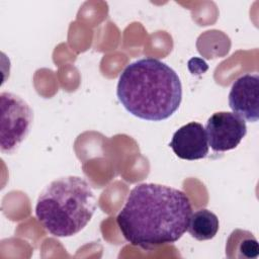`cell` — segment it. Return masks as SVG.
<instances>
[{
    "instance_id": "obj_2",
    "label": "cell",
    "mask_w": 259,
    "mask_h": 259,
    "mask_svg": "<svg viewBox=\"0 0 259 259\" xmlns=\"http://www.w3.org/2000/svg\"><path fill=\"white\" fill-rule=\"evenodd\" d=\"M116 95L133 115L151 121L170 117L180 106L182 85L164 62L147 57L127 65L120 74Z\"/></svg>"
},
{
    "instance_id": "obj_1",
    "label": "cell",
    "mask_w": 259,
    "mask_h": 259,
    "mask_svg": "<svg viewBox=\"0 0 259 259\" xmlns=\"http://www.w3.org/2000/svg\"><path fill=\"white\" fill-rule=\"evenodd\" d=\"M191 213L185 192L162 184L141 183L130 191L116 224L132 245L153 250L177 242L187 231Z\"/></svg>"
},
{
    "instance_id": "obj_6",
    "label": "cell",
    "mask_w": 259,
    "mask_h": 259,
    "mask_svg": "<svg viewBox=\"0 0 259 259\" xmlns=\"http://www.w3.org/2000/svg\"><path fill=\"white\" fill-rule=\"evenodd\" d=\"M259 75L244 74L233 84L229 93V106L244 120L256 122L259 118Z\"/></svg>"
},
{
    "instance_id": "obj_8",
    "label": "cell",
    "mask_w": 259,
    "mask_h": 259,
    "mask_svg": "<svg viewBox=\"0 0 259 259\" xmlns=\"http://www.w3.org/2000/svg\"><path fill=\"white\" fill-rule=\"evenodd\" d=\"M259 255V244L254 235L246 230H234L226 243V256L232 258L253 259Z\"/></svg>"
},
{
    "instance_id": "obj_3",
    "label": "cell",
    "mask_w": 259,
    "mask_h": 259,
    "mask_svg": "<svg viewBox=\"0 0 259 259\" xmlns=\"http://www.w3.org/2000/svg\"><path fill=\"white\" fill-rule=\"evenodd\" d=\"M96 196L90 184L80 176H63L49 183L39 193L35 215L55 237H72L91 221Z\"/></svg>"
},
{
    "instance_id": "obj_5",
    "label": "cell",
    "mask_w": 259,
    "mask_h": 259,
    "mask_svg": "<svg viewBox=\"0 0 259 259\" xmlns=\"http://www.w3.org/2000/svg\"><path fill=\"white\" fill-rule=\"evenodd\" d=\"M208 147L214 152H226L237 148L247 134L246 121L238 114L219 111L208 117L205 123Z\"/></svg>"
},
{
    "instance_id": "obj_9",
    "label": "cell",
    "mask_w": 259,
    "mask_h": 259,
    "mask_svg": "<svg viewBox=\"0 0 259 259\" xmlns=\"http://www.w3.org/2000/svg\"><path fill=\"white\" fill-rule=\"evenodd\" d=\"M220 228L218 217L210 210L201 208L191 213L187 231L190 236L198 241L212 239Z\"/></svg>"
},
{
    "instance_id": "obj_7",
    "label": "cell",
    "mask_w": 259,
    "mask_h": 259,
    "mask_svg": "<svg viewBox=\"0 0 259 259\" xmlns=\"http://www.w3.org/2000/svg\"><path fill=\"white\" fill-rule=\"evenodd\" d=\"M175 155L183 160L203 159L208 154V143L203 125L196 121L179 127L169 144Z\"/></svg>"
},
{
    "instance_id": "obj_4",
    "label": "cell",
    "mask_w": 259,
    "mask_h": 259,
    "mask_svg": "<svg viewBox=\"0 0 259 259\" xmlns=\"http://www.w3.org/2000/svg\"><path fill=\"white\" fill-rule=\"evenodd\" d=\"M0 149L2 153L12 154L28 136L33 111L23 98L12 92L0 94Z\"/></svg>"
}]
</instances>
